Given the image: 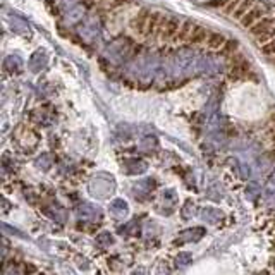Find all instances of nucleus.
<instances>
[{"mask_svg": "<svg viewBox=\"0 0 275 275\" xmlns=\"http://www.w3.org/2000/svg\"><path fill=\"white\" fill-rule=\"evenodd\" d=\"M251 35L258 43H268L270 40L275 38V28L270 24V21L261 19L251 28Z\"/></svg>", "mask_w": 275, "mask_h": 275, "instance_id": "obj_1", "label": "nucleus"}, {"mask_svg": "<svg viewBox=\"0 0 275 275\" xmlns=\"http://www.w3.org/2000/svg\"><path fill=\"white\" fill-rule=\"evenodd\" d=\"M181 24H183V21H179V19L165 18V16H163V21H162V26H160L159 36L162 40H174L177 33H179Z\"/></svg>", "mask_w": 275, "mask_h": 275, "instance_id": "obj_2", "label": "nucleus"}, {"mask_svg": "<svg viewBox=\"0 0 275 275\" xmlns=\"http://www.w3.org/2000/svg\"><path fill=\"white\" fill-rule=\"evenodd\" d=\"M150 14H152L150 11H146V9H141V11L136 14V18L131 21V29H133L134 33H138V35H145V33H146V24H148V19H150Z\"/></svg>", "mask_w": 275, "mask_h": 275, "instance_id": "obj_3", "label": "nucleus"}, {"mask_svg": "<svg viewBox=\"0 0 275 275\" xmlns=\"http://www.w3.org/2000/svg\"><path fill=\"white\" fill-rule=\"evenodd\" d=\"M162 21H163V14L162 12H152L150 14V19H148V24H146V33L145 36H155L159 35L160 31V26H162Z\"/></svg>", "mask_w": 275, "mask_h": 275, "instance_id": "obj_4", "label": "nucleus"}, {"mask_svg": "<svg viewBox=\"0 0 275 275\" xmlns=\"http://www.w3.org/2000/svg\"><path fill=\"white\" fill-rule=\"evenodd\" d=\"M194 28H196V24H194V23H191V21H183L179 33H177L176 38H174L172 42H176V43H187V42H189V38H191V35H193Z\"/></svg>", "mask_w": 275, "mask_h": 275, "instance_id": "obj_5", "label": "nucleus"}, {"mask_svg": "<svg viewBox=\"0 0 275 275\" xmlns=\"http://www.w3.org/2000/svg\"><path fill=\"white\" fill-rule=\"evenodd\" d=\"M261 16H263V12H261L260 9L253 7L243 19H241V24H243L244 28H253L258 21H261Z\"/></svg>", "mask_w": 275, "mask_h": 275, "instance_id": "obj_6", "label": "nucleus"}, {"mask_svg": "<svg viewBox=\"0 0 275 275\" xmlns=\"http://www.w3.org/2000/svg\"><path fill=\"white\" fill-rule=\"evenodd\" d=\"M227 40L224 35H220V33H210L208 40H206V43L205 45L208 46L210 50H222L224 46H226Z\"/></svg>", "mask_w": 275, "mask_h": 275, "instance_id": "obj_7", "label": "nucleus"}, {"mask_svg": "<svg viewBox=\"0 0 275 275\" xmlns=\"http://www.w3.org/2000/svg\"><path fill=\"white\" fill-rule=\"evenodd\" d=\"M208 36H210V33L206 31V29L201 28V26H196L187 43H189V45H201V43H206Z\"/></svg>", "mask_w": 275, "mask_h": 275, "instance_id": "obj_8", "label": "nucleus"}, {"mask_svg": "<svg viewBox=\"0 0 275 275\" xmlns=\"http://www.w3.org/2000/svg\"><path fill=\"white\" fill-rule=\"evenodd\" d=\"M251 9H253V2H251V0H241L239 4H237V7L234 9L232 16L241 21V19H243L244 16H246L248 12L251 11Z\"/></svg>", "mask_w": 275, "mask_h": 275, "instance_id": "obj_9", "label": "nucleus"}, {"mask_svg": "<svg viewBox=\"0 0 275 275\" xmlns=\"http://www.w3.org/2000/svg\"><path fill=\"white\" fill-rule=\"evenodd\" d=\"M261 52L267 53V55H275V38L270 40L268 43H265V45L261 46Z\"/></svg>", "mask_w": 275, "mask_h": 275, "instance_id": "obj_10", "label": "nucleus"}, {"mask_svg": "<svg viewBox=\"0 0 275 275\" xmlns=\"http://www.w3.org/2000/svg\"><path fill=\"white\" fill-rule=\"evenodd\" d=\"M131 0H110L109 4V9H119V7H124L126 4H129Z\"/></svg>", "mask_w": 275, "mask_h": 275, "instance_id": "obj_11", "label": "nucleus"}, {"mask_svg": "<svg viewBox=\"0 0 275 275\" xmlns=\"http://www.w3.org/2000/svg\"><path fill=\"white\" fill-rule=\"evenodd\" d=\"M236 46H237V43L236 42H227L226 43V46H224V52H230V50H236Z\"/></svg>", "mask_w": 275, "mask_h": 275, "instance_id": "obj_12", "label": "nucleus"}, {"mask_svg": "<svg viewBox=\"0 0 275 275\" xmlns=\"http://www.w3.org/2000/svg\"><path fill=\"white\" fill-rule=\"evenodd\" d=\"M268 143H270L272 146H275V129L268 131Z\"/></svg>", "mask_w": 275, "mask_h": 275, "instance_id": "obj_13", "label": "nucleus"}]
</instances>
